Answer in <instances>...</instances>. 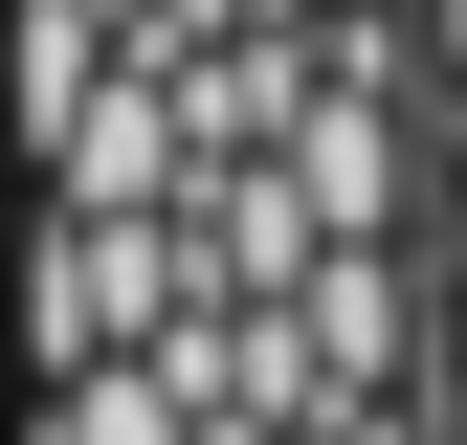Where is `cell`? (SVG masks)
<instances>
[{
	"mask_svg": "<svg viewBox=\"0 0 467 445\" xmlns=\"http://www.w3.org/2000/svg\"><path fill=\"white\" fill-rule=\"evenodd\" d=\"M445 267H467V179H445Z\"/></svg>",
	"mask_w": 467,
	"mask_h": 445,
	"instance_id": "3957f363",
	"label": "cell"
},
{
	"mask_svg": "<svg viewBox=\"0 0 467 445\" xmlns=\"http://www.w3.org/2000/svg\"><path fill=\"white\" fill-rule=\"evenodd\" d=\"M45 445H179V378L156 357H45Z\"/></svg>",
	"mask_w": 467,
	"mask_h": 445,
	"instance_id": "6da1fadb",
	"label": "cell"
},
{
	"mask_svg": "<svg viewBox=\"0 0 467 445\" xmlns=\"http://www.w3.org/2000/svg\"><path fill=\"white\" fill-rule=\"evenodd\" d=\"M423 23H445V89H467V0H423Z\"/></svg>",
	"mask_w": 467,
	"mask_h": 445,
	"instance_id": "7a4b0ae2",
	"label": "cell"
}]
</instances>
